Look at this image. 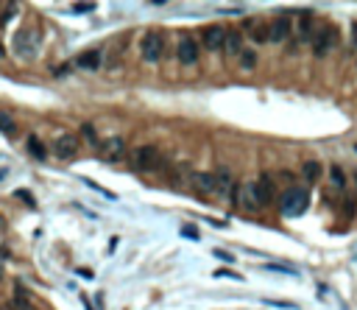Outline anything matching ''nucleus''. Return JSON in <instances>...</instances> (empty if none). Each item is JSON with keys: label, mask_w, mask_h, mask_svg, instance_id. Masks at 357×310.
I'll use <instances>...</instances> for the list:
<instances>
[{"label": "nucleus", "mask_w": 357, "mask_h": 310, "mask_svg": "<svg viewBox=\"0 0 357 310\" xmlns=\"http://www.w3.org/2000/svg\"><path fill=\"white\" fill-rule=\"evenodd\" d=\"M310 207V193L304 187H288L279 199V212L285 218H299L301 212H307Z\"/></svg>", "instance_id": "obj_1"}, {"label": "nucleus", "mask_w": 357, "mask_h": 310, "mask_svg": "<svg viewBox=\"0 0 357 310\" xmlns=\"http://www.w3.org/2000/svg\"><path fill=\"white\" fill-rule=\"evenodd\" d=\"M132 168L137 174H154V171L162 168V157L154 146H140L132 151Z\"/></svg>", "instance_id": "obj_2"}, {"label": "nucleus", "mask_w": 357, "mask_h": 310, "mask_svg": "<svg viewBox=\"0 0 357 310\" xmlns=\"http://www.w3.org/2000/svg\"><path fill=\"white\" fill-rule=\"evenodd\" d=\"M310 45H313L315 59H326L332 51H335V45H338V28H335V26H324V28H318Z\"/></svg>", "instance_id": "obj_3"}, {"label": "nucleus", "mask_w": 357, "mask_h": 310, "mask_svg": "<svg viewBox=\"0 0 357 310\" xmlns=\"http://www.w3.org/2000/svg\"><path fill=\"white\" fill-rule=\"evenodd\" d=\"M140 53L148 64H157L165 53V37L159 31H148L145 37L140 39Z\"/></svg>", "instance_id": "obj_4"}, {"label": "nucleus", "mask_w": 357, "mask_h": 310, "mask_svg": "<svg viewBox=\"0 0 357 310\" xmlns=\"http://www.w3.org/2000/svg\"><path fill=\"white\" fill-rule=\"evenodd\" d=\"M53 154H56V159H62V162H70V159L79 157V137L70 134V132H62L53 140Z\"/></svg>", "instance_id": "obj_5"}, {"label": "nucleus", "mask_w": 357, "mask_h": 310, "mask_svg": "<svg viewBox=\"0 0 357 310\" xmlns=\"http://www.w3.org/2000/svg\"><path fill=\"white\" fill-rule=\"evenodd\" d=\"M39 51V42H37V34L28 31V28H22V31L14 34V53L20 59H34Z\"/></svg>", "instance_id": "obj_6"}, {"label": "nucleus", "mask_w": 357, "mask_h": 310, "mask_svg": "<svg viewBox=\"0 0 357 310\" xmlns=\"http://www.w3.org/2000/svg\"><path fill=\"white\" fill-rule=\"evenodd\" d=\"M254 193H257V210L271 207L273 199H276V184H273V179L268 174H260L257 182H254Z\"/></svg>", "instance_id": "obj_7"}, {"label": "nucleus", "mask_w": 357, "mask_h": 310, "mask_svg": "<svg viewBox=\"0 0 357 310\" xmlns=\"http://www.w3.org/2000/svg\"><path fill=\"white\" fill-rule=\"evenodd\" d=\"M123 154H126L123 137H106V140L100 142V159H106V162H120Z\"/></svg>", "instance_id": "obj_8"}, {"label": "nucleus", "mask_w": 357, "mask_h": 310, "mask_svg": "<svg viewBox=\"0 0 357 310\" xmlns=\"http://www.w3.org/2000/svg\"><path fill=\"white\" fill-rule=\"evenodd\" d=\"M290 37V17L279 14L268 22V42H285Z\"/></svg>", "instance_id": "obj_9"}, {"label": "nucleus", "mask_w": 357, "mask_h": 310, "mask_svg": "<svg viewBox=\"0 0 357 310\" xmlns=\"http://www.w3.org/2000/svg\"><path fill=\"white\" fill-rule=\"evenodd\" d=\"M176 59L182 64H195L198 62V42L193 37H182L176 45Z\"/></svg>", "instance_id": "obj_10"}, {"label": "nucleus", "mask_w": 357, "mask_h": 310, "mask_svg": "<svg viewBox=\"0 0 357 310\" xmlns=\"http://www.w3.org/2000/svg\"><path fill=\"white\" fill-rule=\"evenodd\" d=\"M190 184H193L198 193L204 196H215V174L212 171H195V174H190Z\"/></svg>", "instance_id": "obj_11"}, {"label": "nucleus", "mask_w": 357, "mask_h": 310, "mask_svg": "<svg viewBox=\"0 0 357 310\" xmlns=\"http://www.w3.org/2000/svg\"><path fill=\"white\" fill-rule=\"evenodd\" d=\"M315 31H318V28H315L313 14L310 11H301L299 20H296V39H299V42H313Z\"/></svg>", "instance_id": "obj_12"}, {"label": "nucleus", "mask_w": 357, "mask_h": 310, "mask_svg": "<svg viewBox=\"0 0 357 310\" xmlns=\"http://www.w3.org/2000/svg\"><path fill=\"white\" fill-rule=\"evenodd\" d=\"M223 39H226V28L223 26H207L204 28V45H207V51H212V53H218V51H223Z\"/></svg>", "instance_id": "obj_13"}, {"label": "nucleus", "mask_w": 357, "mask_h": 310, "mask_svg": "<svg viewBox=\"0 0 357 310\" xmlns=\"http://www.w3.org/2000/svg\"><path fill=\"white\" fill-rule=\"evenodd\" d=\"M100 64H104V51L100 47H89V51L75 56V67H81V70H98Z\"/></svg>", "instance_id": "obj_14"}, {"label": "nucleus", "mask_w": 357, "mask_h": 310, "mask_svg": "<svg viewBox=\"0 0 357 310\" xmlns=\"http://www.w3.org/2000/svg\"><path fill=\"white\" fill-rule=\"evenodd\" d=\"M243 31L248 34V39L251 42H257V45H263V42H268V22L265 20H246L243 22Z\"/></svg>", "instance_id": "obj_15"}, {"label": "nucleus", "mask_w": 357, "mask_h": 310, "mask_svg": "<svg viewBox=\"0 0 357 310\" xmlns=\"http://www.w3.org/2000/svg\"><path fill=\"white\" fill-rule=\"evenodd\" d=\"M212 174H215V190H218L215 196H232V190L237 187L235 179H232V171L229 168H218V171H212Z\"/></svg>", "instance_id": "obj_16"}, {"label": "nucleus", "mask_w": 357, "mask_h": 310, "mask_svg": "<svg viewBox=\"0 0 357 310\" xmlns=\"http://www.w3.org/2000/svg\"><path fill=\"white\" fill-rule=\"evenodd\" d=\"M223 51H226V56H240V51H243V34L240 31H226Z\"/></svg>", "instance_id": "obj_17"}, {"label": "nucleus", "mask_w": 357, "mask_h": 310, "mask_svg": "<svg viewBox=\"0 0 357 310\" xmlns=\"http://www.w3.org/2000/svg\"><path fill=\"white\" fill-rule=\"evenodd\" d=\"M321 162H315V159H307L304 165H301V179H304V184H315L321 179Z\"/></svg>", "instance_id": "obj_18"}, {"label": "nucleus", "mask_w": 357, "mask_h": 310, "mask_svg": "<svg viewBox=\"0 0 357 310\" xmlns=\"http://www.w3.org/2000/svg\"><path fill=\"white\" fill-rule=\"evenodd\" d=\"M240 204L246 210H257V193H254V182H246L240 187Z\"/></svg>", "instance_id": "obj_19"}, {"label": "nucleus", "mask_w": 357, "mask_h": 310, "mask_svg": "<svg viewBox=\"0 0 357 310\" xmlns=\"http://www.w3.org/2000/svg\"><path fill=\"white\" fill-rule=\"evenodd\" d=\"M11 305H14V310H37L34 307V299L26 294L22 288H17V294H14V299H11Z\"/></svg>", "instance_id": "obj_20"}, {"label": "nucleus", "mask_w": 357, "mask_h": 310, "mask_svg": "<svg viewBox=\"0 0 357 310\" xmlns=\"http://www.w3.org/2000/svg\"><path fill=\"white\" fill-rule=\"evenodd\" d=\"M28 154H31L34 159H39V162H42V159H47V151H45V146H42V140H39V137H28Z\"/></svg>", "instance_id": "obj_21"}, {"label": "nucleus", "mask_w": 357, "mask_h": 310, "mask_svg": "<svg viewBox=\"0 0 357 310\" xmlns=\"http://www.w3.org/2000/svg\"><path fill=\"white\" fill-rule=\"evenodd\" d=\"M0 134H6V137L17 134V123H14V117H11L9 112H0Z\"/></svg>", "instance_id": "obj_22"}, {"label": "nucleus", "mask_w": 357, "mask_h": 310, "mask_svg": "<svg viewBox=\"0 0 357 310\" xmlns=\"http://www.w3.org/2000/svg\"><path fill=\"white\" fill-rule=\"evenodd\" d=\"M329 179H332V187L335 190H346V176H343V171L338 168V165L329 168Z\"/></svg>", "instance_id": "obj_23"}, {"label": "nucleus", "mask_w": 357, "mask_h": 310, "mask_svg": "<svg viewBox=\"0 0 357 310\" xmlns=\"http://www.w3.org/2000/svg\"><path fill=\"white\" fill-rule=\"evenodd\" d=\"M240 67L243 70H254V67H257V53H254V51H240Z\"/></svg>", "instance_id": "obj_24"}, {"label": "nucleus", "mask_w": 357, "mask_h": 310, "mask_svg": "<svg viewBox=\"0 0 357 310\" xmlns=\"http://www.w3.org/2000/svg\"><path fill=\"white\" fill-rule=\"evenodd\" d=\"M17 11H20V6L17 3H6L3 6V14H0V26H9L11 17H17Z\"/></svg>", "instance_id": "obj_25"}, {"label": "nucleus", "mask_w": 357, "mask_h": 310, "mask_svg": "<svg viewBox=\"0 0 357 310\" xmlns=\"http://www.w3.org/2000/svg\"><path fill=\"white\" fill-rule=\"evenodd\" d=\"M11 257L9 246H0V282H3V274H6V260Z\"/></svg>", "instance_id": "obj_26"}, {"label": "nucleus", "mask_w": 357, "mask_h": 310, "mask_svg": "<svg viewBox=\"0 0 357 310\" xmlns=\"http://www.w3.org/2000/svg\"><path fill=\"white\" fill-rule=\"evenodd\" d=\"M73 11L75 14H87V11H95V3H75Z\"/></svg>", "instance_id": "obj_27"}, {"label": "nucleus", "mask_w": 357, "mask_h": 310, "mask_svg": "<svg viewBox=\"0 0 357 310\" xmlns=\"http://www.w3.org/2000/svg\"><path fill=\"white\" fill-rule=\"evenodd\" d=\"M212 254H215L218 260H223V263H235V257H232L229 252H223V249H212Z\"/></svg>", "instance_id": "obj_28"}, {"label": "nucleus", "mask_w": 357, "mask_h": 310, "mask_svg": "<svg viewBox=\"0 0 357 310\" xmlns=\"http://www.w3.org/2000/svg\"><path fill=\"white\" fill-rule=\"evenodd\" d=\"M182 235H184V237H190V241H198V232H195L193 226H184V229H182Z\"/></svg>", "instance_id": "obj_29"}, {"label": "nucleus", "mask_w": 357, "mask_h": 310, "mask_svg": "<svg viewBox=\"0 0 357 310\" xmlns=\"http://www.w3.org/2000/svg\"><path fill=\"white\" fill-rule=\"evenodd\" d=\"M84 137H87L89 142H98V137H95V129L89 126V123H87V126H84Z\"/></svg>", "instance_id": "obj_30"}, {"label": "nucleus", "mask_w": 357, "mask_h": 310, "mask_svg": "<svg viewBox=\"0 0 357 310\" xmlns=\"http://www.w3.org/2000/svg\"><path fill=\"white\" fill-rule=\"evenodd\" d=\"M17 199H22L26 204H31V207H34V199L28 196V190H17Z\"/></svg>", "instance_id": "obj_31"}, {"label": "nucleus", "mask_w": 357, "mask_h": 310, "mask_svg": "<svg viewBox=\"0 0 357 310\" xmlns=\"http://www.w3.org/2000/svg\"><path fill=\"white\" fill-rule=\"evenodd\" d=\"M352 51L357 53V22H352Z\"/></svg>", "instance_id": "obj_32"}, {"label": "nucleus", "mask_w": 357, "mask_h": 310, "mask_svg": "<svg viewBox=\"0 0 357 310\" xmlns=\"http://www.w3.org/2000/svg\"><path fill=\"white\" fill-rule=\"evenodd\" d=\"M0 310H14V305H11V302H3V305H0Z\"/></svg>", "instance_id": "obj_33"}, {"label": "nucleus", "mask_w": 357, "mask_h": 310, "mask_svg": "<svg viewBox=\"0 0 357 310\" xmlns=\"http://www.w3.org/2000/svg\"><path fill=\"white\" fill-rule=\"evenodd\" d=\"M3 59H6V47L0 45V62H3Z\"/></svg>", "instance_id": "obj_34"}, {"label": "nucleus", "mask_w": 357, "mask_h": 310, "mask_svg": "<svg viewBox=\"0 0 357 310\" xmlns=\"http://www.w3.org/2000/svg\"><path fill=\"white\" fill-rule=\"evenodd\" d=\"M0 179H6V168H0Z\"/></svg>", "instance_id": "obj_35"}, {"label": "nucleus", "mask_w": 357, "mask_h": 310, "mask_svg": "<svg viewBox=\"0 0 357 310\" xmlns=\"http://www.w3.org/2000/svg\"><path fill=\"white\" fill-rule=\"evenodd\" d=\"M0 229H3V218H0Z\"/></svg>", "instance_id": "obj_36"}]
</instances>
